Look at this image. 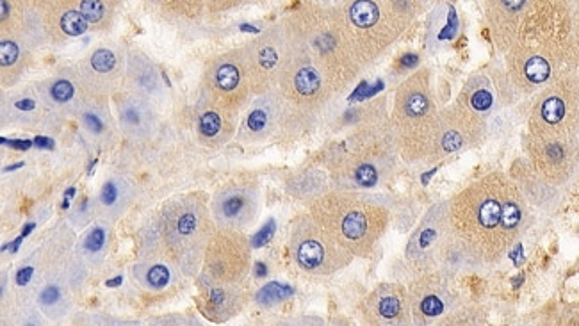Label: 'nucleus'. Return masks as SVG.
<instances>
[{
	"label": "nucleus",
	"mask_w": 579,
	"mask_h": 326,
	"mask_svg": "<svg viewBox=\"0 0 579 326\" xmlns=\"http://www.w3.org/2000/svg\"><path fill=\"white\" fill-rule=\"evenodd\" d=\"M448 202L449 230L478 271L503 261L530 229V202L503 172L473 180Z\"/></svg>",
	"instance_id": "f257e3e1"
},
{
	"label": "nucleus",
	"mask_w": 579,
	"mask_h": 326,
	"mask_svg": "<svg viewBox=\"0 0 579 326\" xmlns=\"http://www.w3.org/2000/svg\"><path fill=\"white\" fill-rule=\"evenodd\" d=\"M309 214L353 257H369L389 229L384 200L357 191H327L310 204Z\"/></svg>",
	"instance_id": "f03ea898"
},
{
	"label": "nucleus",
	"mask_w": 579,
	"mask_h": 326,
	"mask_svg": "<svg viewBox=\"0 0 579 326\" xmlns=\"http://www.w3.org/2000/svg\"><path fill=\"white\" fill-rule=\"evenodd\" d=\"M398 157L391 118L359 125L344 141L341 154L330 157V177L339 189H373L391 179Z\"/></svg>",
	"instance_id": "7ed1b4c3"
},
{
	"label": "nucleus",
	"mask_w": 579,
	"mask_h": 326,
	"mask_svg": "<svg viewBox=\"0 0 579 326\" xmlns=\"http://www.w3.org/2000/svg\"><path fill=\"white\" fill-rule=\"evenodd\" d=\"M439 113L432 70L421 68L398 88L392 109V131L405 163L430 164Z\"/></svg>",
	"instance_id": "20e7f679"
},
{
	"label": "nucleus",
	"mask_w": 579,
	"mask_h": 326,
	"mask_svg": "<svg viewBox=\"0 0 579 326\" xmlns=\"http://www.w3.org/2000/svg\"><path fill=\"white\" fill-rule=\"evenodd\" d=\"M293 43L314 61L334 91L341 90L357 75V49L337 13L325 9L305 13L294 25Z\"/></svg>",
	"instance_id": "39448f33"
},
{
	"label": "nucleus",
	"mask_w": 579,
	"mask_h": 326,
	"mask_svg": "<svg viewBox=\"0 0 579 326\" xmlns=\"http://www.w3.org/2000/svg\"><path fill=\"white\" fill-rule=\"evenodd\" d=\"M508 81L519 98L535 97L558 75L579 66V54L563 41L521 34L506 52Z\"/></svg>",
	"instance_id": "423d86ee"
},
{
	"label": "nucleus",
	"mask_w": 579,
	"mask_h": 326,
	"mask_svg": "<svg viewBox=\"0 0 579 326\" xmlns=\"http://www.w3.org/2000/svg\"><path fill=\"white\" fill-rule=\"evenodd\" d=\"M421 11V0H348L344 20L355 49L367 59L391 45Z\"/></svg>",
	"instance_id": "0eeeda50"
},
{
	"label": "nucleus",
	"mask_w": 579,
	"mask_h": 326,
	"mask_svg": "<svg viewBox=\"0 0 579 326\" xmlns=\"http://www.w3.org/2000/svg\"><path fill=\"white\" fill-rule=\"evenodd\" d=\"M528 132L579 138V74L576 70L558 75L533 97Z\"/></svg>",
	"instance_id": "6e6552de"
},
{
	"label": "nucleus",
	"mask_w": 579,
	"mask_h": 326,
	"mask_svg": "<svg viewBox=\"0 0 579 326\" xmlns=\"http://www.w3.org/2000/svg\"><path fill=\"white\" fill-rule=\"evenodd\" d=\"M291 257L296 268L312 277L334 275L355 259L310 214L294 223Z\"/></svg>",
	"instance_id": "1a4fd4ad"
},
{
	"label": "nucleus",
	"mask_w": 579,
	"mask_h": 326,
	"mask_svg": "<svg viewBox=\"0 0 579 326\" xmlns=\"http://www.w3.org/2000/svg\"><path fill=\"white\" fill-rule=\"evenodd\" d=\"M524 150L531 170L547 186L555 189L567 188L579 177V138L526 132Z\"/></svg>",
	"instance_id": "9d476101"
},
{
	"label": "nucleus",
	"mask_w": 579,
	"mask_h": 326,
	"mask_svg": "<svg viewBox=\"0 0 579 326\" xmlns=\"http://www.w3.org/2000/svg\"><path fill=\"white\" fill-rule=\"evenodd\" d=\"M489 129V120L474 115L457 102L441 107L430 164L480 147L489 138Z\"/></svg>",
	"instance_id": "9b49d317"
},
{
	"label": "nucleus",
	"mask_w": 579,
	"mask_h": 326,
	"mask_svg": "<svg viewBox=\"0 0 579 326\" xmlns=\"http://www.w3.org/2000/svg\"><path fill=\"white\" fill-rule=\"evenodd\" d=\"M293 47V56L289 59L280 79L282 93L287 102L296 107L302 115H316L327 106L334 88L330 86L325 74L314 65V61L307 54H303L294 43Z\"/></svg>",
	"instance_id": "f8f14e48"
},
{
	"label": "nucleus",
	"mask_w": 579,
	"mask_h": 326,
	"mask_svg": "<svg viewBox=\"0 0 579 326\" xmlns=\"http://www.w3.org/2000/svg\"><path fill=\"white\" fill-rule=\"evenodd\" d=\"M412 323L414 325H441L442 319L462 303L453 287V277L441 271H428L417 275L408 286Z\"/></svg>",
	"instance_id": "ddd939ff"
},
{
	"label": "nucleus",
	"mask_w": 579,
	"mask_h": 326,
	"mask_svg": "<svg viewBox=\"0 0 579 326\" xmlns=\"http://www.w3.org/2000/svg\"><path fill=\"white\" fill-rule=\"evenodd\" d=\"M517 98L506 70H480L467 77L455 102L490 123L492 116L512 106Z\"/></svg>",
	"instance_id": "4468645a"
},
{
	"label": "nucleus",
	"mask_w": 579,
	"mask_h": 326,
	"mask_svg": "<svg viewBox=\"0 0 579 326\" xmlns=\"http://www.w3.org/2000/svg\"><path fill=\"white\" fill-rule=\"evenodd\" d=\"M448 209V200L433 204L408 239L405 259L408 268L416 273V277L428 271H435L437 252L449 230Z\"/></svg>",
	"instance_id": "2eb2a0df"
},
{
	"label": "nucleus",
	"mask_w": 579,
	"mask_h": 326,
	"mask_svg": "<svg viewBox=\"0 0 579 326\" xmlns=\"http://www.w3.org/2000/svg\"><path fill=\"white\" fill-rule=\"evenodd\" d=\"M530 4L531 0H483V18L490 40L501 56L514 47Z\"/></svg>",
	"instance_id": "dca6fc26"
},
{
	"label": "nucleus",
	"mask_w": 579,
	"mask_h": 326,
	"mask_svg": "<svg viewBox=\"0 0 579 326\" xmlns=\"http://www.w3.org/2000/svg\"><path fill=\"white\" fill-rule=\"evenodd\" d=\"M362 316L369 325L400 326L412 323L408 287L401 284H380L367 294L362 303Z\"/></svg>",
	"instance_id": "f3484780"
},
{
	"label": "nucleus",
	"mask_w": 579,
	"mask_h": 326,
	"mask_svg": "<svg viewBox=\"0 0 579 326\" xmlns=\"http://www.w3.org/2000/svg\"><path fill=\"white\" fill-rule=\"evenodd\" d=\"M259 211V198L252 189L232 188L223 195L218 214L232 227H245L255 220Z\"/></svg>",
	"instance_id": "a211bd4d"
},
{
	"label": "nucleus",
	"mask_w": 579,
	"mask_h": 326,
	"mask_svg": "<svg viewBox=\"0 0 579 326\" xmlns=\"http://www.w3.org/2000/svg\"><path fill=\"white\" fill-rule=\"evenodd\" d=\"M487 323V312L476 303H460L442 319L441 326H480Z\"/></svg>",
	"instance_id": "6ab92c4d"
},
{
	"label": "nucleus",
	"mask_w": 579,
	"mask_h": 326,
	"mask_svg": "<svg viewBox=\"0 0 579 326\" xmlns=\"http://www.w3.org/2000/svg\"><path fill=\"white\" fill-rule=\"evenodd\" d=\"M325 177H321L318 172H309L305 175H300L289 184V193L296 196V198H303V200H316L321 195H325Z\"/></svg>",
	"instance_id": "aec40b11"
},
{
	"label": "nucleus",
	"mask_w": 579,
	"mask_h": 326,
	"mask_svg": "<svg viewBox=\"0 0 579 326\" xmlns=\"http://www.w3.org/2000/svg\"><path fill=\"white\" fill-rule=\"evenodd\" d=\"M293 294V287L286 286V284L271 282L268 286L262 287L261 291L257 293V302L264 303V305H270L271 307V305L286 302L287 298H291Z\"/></svg>",
	"instance_id": "412c9836"
},
{
	"label": "nucleus",
	"mask_w": 579,
	"mask_h": 326,
	"mask_svg": "<svg viewBox=\"0 0 579 326\" xmlns=\"http://www.w3.org/2000/svg\"><path fill=\"white\" fill-rule=\"evenodd\" d=\"M239 82H241V72H239V68H237L236 65L227 63V65L218 68V72H216V84L220 86L221 90H236Z\"/></svg>",
	"instance_id": "4be33fe9"
},
{
	"label": "nucleus",
	"mask_w": 579,
	"mask_h": 326,
	"mask_svg": "<svg viewBox=\"0 0 579 326\" xmlns=\"http://www.w3.org/2000/svg\"><path fill=\"white\" fill-rule=\"evenodd\" d=\"M86 18L82 17V13L77 11H68L61 18V27L68 36H79V34L86 33Z\"/></svg>",
	"instance_id": "5701e85b"
},
{
	"label": "nucleus",
	"mask_w": 579,
	"mask_h": 326,
	"mask_svg": "<svg viewBox=\"0 0 579 326\" xmlns=\"http://www.w3.org/2000/svg\"><path fill=\"white\" fill-rule=\"evenodd\" d=\"M91 66L95 72H100V74H107L111 72L116 66L115 54L111 50L100 49L91 56Z\"/></svg>",
	"instance_id": "b1692460"
},
{
	"label": "nucleus",
	"mask_w": 579,
	"mask_h": 326,
	"mask_svg": "<svg viewBox=\"0 0 579 326\" xmlns=\"http://www.w3.org/2000/svg\"><path fill=\"white\" fill-rule=\"evenodd\" d=\"M145 282L147 286L154 287V289H163V287L168 286L170 282V271L166 266H161V264H154L147 269V275H145Z\"/></svg>",
	"instance_id": "393cba45"
},
{
	"label": "nucleus",
	"mask_w": 579,
	"mask_h": 326,
	"mask_svg": "<svg viewBox=\"0 0 579 326\" xmlns=\"http://www.w3.org/2000/svg\"><path fill=\"white\" fill-rule=\"evenodd\" d=\"M81 13L88 22L97 24L104 17V4L102 0H82Z\"/></svg>",
	"instance_id": "a878e982"
},
{
	"label": "nucleus",
	"mask_w": 579,
	"mask_h": 326,
	"mask_svg": "<svg viewBox=\"0 0 579 326\" xmlns=\"http://www.w3.org/2000/svg\"><path fill=\"white\" fill-rule=\"evenodd\" d=\"M221 129V118L220 115H216L213 111L209 113H204L200 116V131L204 132L205 136L213 138L216 136Z\"/></svg>",
	"instance_id": "bb28decb"
},
{
	"label": "nucleus",
	"mask_w": 579,
	"mask_h": 326,
	"mask_svg": "<svg viewBox=\"0 0 579 326\" xmlns=\"http://www.w3.org/2000/svg\"><path fill=\"white\" fill-rule=\"evenodd\" d=\"M196 230V214L195 212L186 211L179 220H177V234L179 236L188 237Z\"/></svg>",
	"instance_id": "cd10ccee"
},
{
	"label": "nucleus",
	"mask_w": 579,
	"mask_h": 326,
	"mask_svg": "<svg viewBox=\"0 0 579 326\" xmlns=\"http://www.w3.org/2000/svg\"><path fill=\"white\" fill-rule=\"evenodd\" d=\"M0 58H2V66H11L18 58L17 43L13 41H2L0 45Z\"/></svg>",
	"instance_id": "c85d7f7f"
},
{
	"label": "nucleus",
	"mask_w": 579,
	"mask_h": 326,
	"mask_svg": "<svg viewBox=\"0 0 579 326\" xmlns=\"http://www.w3.org/2000/svg\"><path fill=\"white\" fill-rule=\"evenodd\" d=\"M52 97L58 102H68L74 97V86L68 81H59L52 86Z\"/></svg>",
	"instance_id": "c756f323"
},
{
	"label": "nucleus",
	"mask_w": 579,
	"mask_h": 326,
	"mask_svg": "<svg viewBox=\"0 0 579 326\" xmlns=\"http://www.w3.org/2000/svg\"><path fill=\"white\" fill-rule=\"evenodd\" d=\"M106 243V230L95 229L86 239V250L91 253L98 252Z\"/></svg>",
	"instance_id": "7c9ffc66"
},
{
	"label": "nucleus",
	"mask_w": 579,
	"mask_h": 326,
	"mask_svg": "<svg viewBox=\"0 0 579 326\" xmlns=\"http://www.w3.org/2000/svg\"><path fill=\"white\" fill-rule=\"evenodd\" d=\"M118 188H116V184L113 182H107L104 189H102V202L106 205H113L116 204V200H118Z\"/></svg>",
	"instance_id": "2f4dec72"
},
{
	"label": "nucleus",
	"mask_w": 579,
	"mask_h": 326,
	"mask_svg": "<svg viewBox=\"0 0 579 326\" xmlns=\"http://www.w3.org/2000/svg\"><path fill=\"white\" fill-rule=\"evenodd\" d=\"M571 6L572 29H574V40L579 49V0H569Z\"/></svg>",
	"instance_id": "473e14b6"
},
{
	"label": "nucleus",
	"mask_w": 579,
	"mask_h": 326,
	"mask_svg": "<svg viewBox=\"0 0 579 326\" xmlns=\"http://www.w3.org/2000/svg\"><path fill=\"white\" fill-rule=\"evenodd\" d=\"M59 300V289L58 287H47L43 294H41V302L52 303Z\"/></svg>",
	"instance_id": "72a5a7b5"
},
{
	"label": "nucleus",
	"mask_w": 579,
	"mask_h": 326,
	"mask_svg": "<svg viewBox=\"0 0 579 326\" xmlns=\"http://www.w3.org/2000/svg\"><path fill=\"white\" fill-rule=\"evenodd\" d=\"M84 120L88 123V127H90L91 131H102V129H104V125L100 123L98 116L86 115L84 116Z\"/></svg>",
	"instance_id": "f704fd0d"
},
{
	"label": "nucleus",
	"mask_w": 579,
	"mask_h": 326,
	"mask_svg": "<svg viewBox=\"0 0 579 326\" xmlns=\"http://www.w3.org/2000/svg\"><path fill=\"white\" fill-rule=\"evenodd\" d=\"M31 275H33V269L31 268L22 269V271L18 273L17 277L18 286H25V284H27V280H29V277H31Z\"/></svg>",
	"instance_id": "c9c22d12"
},
{
	"label": "nucleus",
	"mask_w": 579,
	"mask_h": 326,
	"mask_svg": "<svg viewBox=\"0 0 579 326\" xmlns=\"http://www.w3.org/2000/svg\"><path fill=\"white\" fill-rule=\"evenodd\" d=\"M8 17V2L2 0V18Z\"/></svg>",
	"instance_id": "e433bc0d"
},
{
	"label": "nucleus",
	"mask_w": 579,
	"mask_h": 326,
	"mask_svg": "<svg viewBox=\"0 0 579 326\" xmlns=\"http://www.w3.org/2000/svg\"><path fill=\"white\" fill-rule=\"evenodd\" d=\"M118 284H122V278L118 277L116 280H111V282H107V286L116 287Z\"/></svg>",
	"instance_id": "4c0bfd02"
},
{
	"label": "nucleus",
	"mask_w": 579,
	"mask_h": 326,
	"mask_svg": "<svg viewBox=\"0 0 579 326\" xmlns=\"http://www.w3.org/2000/svg\"><path fill=\"white\" fill-rule=\"evenodd\" d=\"M325 2H337V0H325Z\"/></svg>",
	"instance_id": "58836bf2"
}]
</instances>
